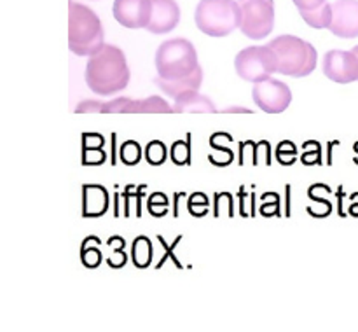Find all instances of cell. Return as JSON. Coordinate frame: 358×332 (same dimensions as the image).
<instances>
[{"instance_id":"obj_1","label":"cell","mask_w":358,"mask_h":332,"mask_svg":"<svg viewBox=\"0 0 358 332\" xmlns=\"http://www.w3.org/2000/svg\"><path fill=\"white\" fill-rule=\"evenodd\" d=\"M129 82V66L122 49L105 44L90 56L86 65V84L98 96H110L124 89Z\"/></svg>"},{"instance_id":"obj_2","label":"cell","mask_w":358,"mask_h":332,"mask_svg":"<svg viewBox=\"0 0 358 332\" xmlns=\"http://www.w3.org/2000/svg\"><path fill=\"white\" fill-rule=\"evenodd\" d=\"M101 20L91 7L84 3H69V45L77 56H91L105 45Z\"/></svg>"},{"instance_id":"obj_3","label":"cell","mask_w":358,"mask_h":332,"mask_svg":"<svg viewBox=\"0 0 358 332\" xmlns=\"http://www.w3.org/2000/svg\"><path fill=\"white\" fill-rule=\"evenodd\" d=\"M275 51L278 70L276 72L290 77H306L315 72L318 63V52L308 41L296 35H280L269 42Z\"/></svg>"},{"instance_id":"obj_4","label":"cell","mask_w":358,"mask_h":332,"mask_svg":"<svg viewBox=\"0 0 358 332\" xmlns=\"http://www.w3.org/2000/svg\"><path fill=\"white\" fill-rule=\"evenodd\" d=\"M238 0H199L194 13L196 27L210 37H226L240 28Z\"/></svg>"},{"instance_id":"obj_5","label":"cell","mask_w":358,"mask_h":332,"mask_svg":"<svg viewBox=\"0 0 358 332\" xmlns=\"http://www.w3.org/2000/svg\"><path fill=\"white\" fill-rule=\"evenodd\" d=\"M198 66V52L187 38H170L157 48L156 70L157 75L163 79H180L194 72Z\"/></svg>"},{"instance_id":"obj_6","label":"cell","mask_w":358,"mask_h":332,"mask_svg":"<svg viewBox=\"0 0 358 332\" xmlns=\"http://www.w3.org/2000/svg\"><path fill=\"white\" fill-rule=\"evenodd\" d=\"M83 112H101V114H171L173 107L161 96H149L143 100L133 98H115L110 101L86 100L77 105V114Z\"/></svg>"},{"instance_id":"obj_7","label":"cell","mask_w":358,"mask_h":332,"mask_svg":"<svg viewBox=\"0 0 358 332\" xmlns=\"http://www.w3.org/2000/svg\"><path fill=\"white\" fill-rule=\"evenodd\" d=\"M240 30L252 41H262L275 28V0H238Z\"/></svg>"},{"instance_id":"obj_8","label":"cell","mask_w":358,"mask_h":332,"mask_svg":"<svg viewBox=\"0 0 358 332\" xmlns=\"http://www.w3.org/2000/svg\"><path fill=\"white\" fill-rule=\"evenodd\" d=\"M234 68L241 79L255 84L271 77V73L278 70V62L269 45H250L238 52Z\"/></svg>"},{"instance_id":"obj_9","label":"cell","mask_w":358,"mask_h":332,"mask_svg":"<svg viewBox=\"0 0 358 332\" xmlns=\"http://www.w3.org/2000/svg\"><path fill=\"white\" fill-rule=\"evenodd\" d=\"M252 96H254L255 105L266 114H282L292 103L290 87L283 80L273 79V77L255 82Z\"/></svg>"},{"instance_id":"obj_10","label":"cell","mask_w":358,"mask_h":332,"mask_svg":"<svg viewBox=\"0 0 358 332\" xmlns=\"http://www.w3.org/2000/svg\"><path fill=\"white\" fill-rule=\"evenodd\" d=\"M322 68L329 79L338 84H350L358 80V58L353 51L332 49L325 52Z\"/></svg>"},{"instance_id":"obj_11","label":"cell","mask_w":358,"mask_h":332,"mask_svg":"<svg viewBox=\"0 0 358 332\" xmlns=\"http://www.w3.org/2000/svg\"><path fill=\"white\" fill-rule=\"evenodd\" d=\"M329 30L341 38L358 37V0H336Z\"/></svg>"},{"instance_id":"obj_12","label":"cell","mask_w":358,"mask_h":332,"mask_svg":"<svg viewBox=\"0 0 358 332\" xmlns=\"http://www.w3.org/2000/svg\"><path fill=\"white\" fill-rule=\"evenodd\" d=\"M112 13L122 27L131 30L147 28L150 20V0H114Z\"/></svg>"},{"instance_id":"obj_13","label":"cell","mask_w":358,"mask_h":332,"mask_svg":"<svg viewBox=\"0 0 358 332\" xmlns=\"http://www.w3.org/2000/svg\"><path fill=\"white\" fill-rule=\"evenodd\" d=\"M180 23V7L175 0H150V20L145 30L150 34H168Z\"/></svg>"},{"instance_id":"obj_14","label":"cell","mask_w":358,"mask_h":332,"mask_svg":"<svg viewBox=\"0 0 358 332\" xmlns=\"http://www.w3.org/2000/svg\"><path fill=\"white\" fill-rule=\"evenodd\" d=\"M154 82H156V86L159 87L164 94H168V96L171 98L178 96V94L185 93V91H199L203 82V68L198 66V68L192 73H189V75L173 80L163 79V77L157 75L156 79H154Z\"/></svg>"},{"instance_id":"obj_15","label":"cell","mask_w":358,"mask_h":332,"mask_svg":"<svg viewBox=\"0 0 358 332\" xmlns=\"http://www.w3.org/2000/svg\"><path fill=\"white\" fill-rule=\"evenodd\" d=\"M175 114H185V112H198V114H215L217 107L208 96L199 91H185L173 98Z\"/></svg>"},{"instance_id":"obj_16","label":"cell","mask_w":358,"mask_h":332,"mask_svg":"<svg viewBox=\"0 0 358 332\" xmlns=\"http://www.w3.org/2000/svg\"><path fill=\"white\" fill-rule=\"evenodd\" d=\"M108 208V192L101 185L87 184L83 187V215L100 217Z\"/></svg>"},{"instance_id":"obj_17","label":"cell","mask_w":358,"mask_h":332,"mask_svg":"<svg viewBox=\"0 0 358 332\" xmlns=\"http://www.w3.org/2000/svg\"><path fill=\"white\" fill-rule=\"evenodd\" d=\"M301 17L310 24L311 28H317V30H322V28H329L332 20V3H324L318 9L310 10V13H299Z\"/></svg>"},{"instance_id":"obj_18","label":"cell","mask_w":358,"mask_h":332,"mask_svg":"<svg viewBox=\"0 0 358 332\" xmlns=\"http://www.w3.org/2000/svg\"><path fill=\"white\" fill-rule=\"evenodd\" d=\"M133 262H135L136 268H147L152 261V245L150 240L145 236H138L133 243Z\"/></svg>"},{"instance_id":"obj_19","label":"cell","mask_w":358,"mask_h":332,"mask_svg":"<svg viewBox=\"0 0 358 332\" xmlns=\"http://www.w3.org/2000/svg\"><path fill=\"white\" fill-rule=\"evenodd\" d=\"M145 157L149 161V164H154V166L163 164L166 161V145L163 142H159V140H154V142H150L147 145Z\"/></svg>"},{"instance_id":"obj_20","label":"cell","mask_w":358,"mask_h":332,"mask_svg":"<svg viewBox=\"0 0 358 332\" xmlns=\"http://www.w3.org/2000/svg\"><path fill=\"white\" fill-rule=\"evenodd\" d=\"M140 159H142V149H140V145L135 142V140H129V142L122 143V147H121L122 163L133 166V164L138 163Z\"/></svg>"},{"instance_id":"obj_21","label":"cell","mask_w":358,"mask_h":332,"mask_svg":"<svg viewBox=\"0 0 358 332\" xmlns=\"http://www.w3.org/2000/svg\"><path fill=\"white\" fill-rule=\"evenodd\" d=\"M191 156V145L189 142H175L171 147V159L177 164H187Z\"/></svg>"},{"instance_id":"obj_22","label":"cell","mask_w":358,"mask_h":332,"mask_svg":"<svg viewBox=\"0 0 358 332\" xmlns=\"http://www.w3.org/2000/svg\"><path fill=\"white\" fill-rule=\"evenodd\" d=\"M101 261V255L98 248H90V243H86L83 252V262L87 266V268H96Z\"/></svg>"},{"instance_id":"obj_23","label":"cell","mask_w":358,"mask_h":332,"mask_svg":"<svg viewBox=\"0 0 358 332\" xmlns=\"http://www.w3.org/2000/svg\"><path fill=\"white\" fill-rule=\"evenodd\" d=\"M294 156H296V147L290 142H283L282 145L278 147V159L282 161L283 164L294 163V159H296Z\"/></svg>"},{"instance_id":"obj_24","label":"cell","mask_w":358,"mask_h":332,"mask_svg":"<svg viewBox=\"0 0 358 332\" xmlns=\"http://www.w3.org/2000/svg\"><path fill=\"white\" fill-rule=\"evenodd\" d=\"M292 2L299 9V13H310L327 3V0H292Z\"/></svg>"},{"instance_id":"obj_25","label":"cell","mask_w":358,"mask_h":332,"mask_svg":"<svg viewBox=\"0 0 358 332\" xmlns=\"http://www.w3.org/2000/svg\"><path fill=\"white\" fill-rule=\"evenodd\" d=\"M352 51H353V52H355V55H357V58H358V45H355V48H353V49H352Z\"/></svg>"}]
</instances>
